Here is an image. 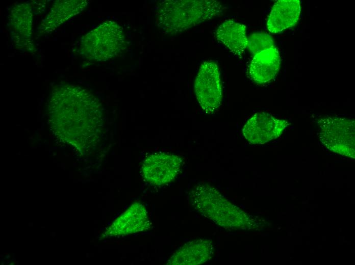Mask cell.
Masks as SVG:
<instances>
[{
    "instance_id": "1",
    "label": "cell",
    "mask_w": 355,
    "mask_h": 265,
    "mask_svg": "<svg viewBox=\"0 0 355 265\" xmlns=\"http://www.w3.org/2000/svg\"><path fill=\"white\" fill-rule=\"evenodd\" d=\"M225 7L215 0H165L156 11L159 27L169 34H177L221 16Z\"/></svg>"
},
{
    "instance_id": "2",
    "label": "cell",
    "mask_w": 355,
    "mask_h": 265,
    "mask_svg": "<svg viewBox=\"0 0 355 265\" xmlns=\"http://www.w3.org/2000/svg\"><path fill=\"white\" fill-rule=\"evenodd\" d=\"M189 199L195 210L222 227L240 228L247 222L245 214L214 187L198 185L190 192Z\"/></svg>"
},
{
    "instance_id": "3",
    "label": "cell",
    "mask_w": 355,
    "mask_h": 265,
    "mask_svg": "<svg viewBox=\"0 0 355 265\" xmlns=\"http://www.w3.org/2000/svg\"><path fill=\"white\" fill-rule=\"evenodd\" d=\"M123 45L122 28L114 21L107 20L82 37L80 49L85 58L104 61L116 56Z\"/></svg>"
},
{
    "instance_id": "4",
    "label": "cell",
    "mask_w": 355,
    "mask_h": 265,
    "mask_svg": "<svg viewBox=\"0 0 355 265\" xmlns=\"http://www.w3.org/2000/svg\"><path fill=\"white\" fill-rule=\"evenodd\" d=\"M218 65L212 61L204 62L200 67L194 83L197 100L202 110L213 114L220 107L222 89Z\"/></svg>"
},
{
    "instance_id": "5",
    "label": "cell",
    "mask_w": 355,
    "mask_h": 265,
    "mask_svg": "<svg viewBox=\"0 0 355 265\" xmlns=\"http://www.w3.org/2000/svg\"><path fill=\"white\" fill-rule=\"evenodd\" d=\"M319 139L329 149L344 154L354 152V121L347 118L327 117L320 120Z\"/></svg>"
},
{
    "instance_id": "6",
    "label": "cell",
    "mask_w": 355,
    "mask_h": 265,
    "mask_svg": "<svg viewBox=\"0 0 355 265\" xmlns=\"http://www.w3.org/2000/svg\"><path fill=\"white\" fill-rule=\"evenodd\" d=\"M182 165L178 155L165 152L148 155L143 160L141 172L147 182L162 185L173 180L179 174Z\"/></svg>"
},
{
    "instance_id": "7",
    "label": "cell",
    "mask_w": 355,
    "mask_h": 265,
    "mask_svg": "<svg viewBox=\"0 0 355 265\" xmlns=\"http://www.w3.org/2000/svg\"><path fill=\"white\" fill-rule=\"evenodd\" d=\"M289 124L286 120L261 112L253 115L244 125V138L254 144H262L278 137Z\"/></svg>"
},
{
    "instance_id": "8",
    "label": "cell",
    "mask_w": 355,
    "mask_h": 265,
    "mask_svg": "<svg viewBox=\"0 0 355 265\" xmlns=\"http://www.w3.org/2000/svg\"><path fill=\"white\" fill-rule=\"evenodd\" d=\"M32 22V9L29 3L18 4L11 9L9 17L11 39L16 48L30 53L35 51Z\"/></svg>"
},
{
    "instance_id": "9",
    "label": "cell",
    "mask_w": 355,
    "mask_h": 265,
    "mask_svg": "<svg viewBox=\"0 0 355 265\" xmlns=\"http://www.w3.org/2000/svg\"><path fill=\"white\" fill-rule=\"evenodd\" d=\"M150 222L145 207L140 203L135 202L108 229V236L126 235L147 230Z\"/></svg>"
},
{
    "instance_id": "10",
    "label": "cell",
    "mask_w": 355,
    "mask_h": 265,
    "mask_svg": "<svg viewBox=\"0 0 355 265\" xmlns=\"http://www.w3.org/2000/svg\"><path fill=\"white\" fill-rule=\"evenodd\" d=\"M89 4L86 0H58L37 28L40 33H50L70 18L80 13Z\"/></svg>"
},
{
    "instance_id": "11",
    "label": "cell",
    "mask_w": 355,
    "mask_h": 265,
    "mask_svg": "<svg viewBox=\"0 0 355 265\" xmlns=\"http://www.w3.org/2000/svg\"><path fill=\"white\" fill-rule=\"evenodd\" d=\"M213 242L198 239L187 242L179 247L172 255L167 264L195 265L209 260L214 254Z\"/></svg>"
},
{
    "instance_id": "12",
    "label": "cell",
    "mask_w": 355,
    "mask_h": 265,
    "mask_svg": "<svg viewBox=\"0 0 355 265\" xmlns=\"http://www.w3.org/2000/svg\"><path fill=\"white\" fill-rule=\"evenodd\" d=\"M281 64L277 48L274 47L253 56L248 67L250 78L258 84L270 82L276 75Z\"/></svg>"
},
{
    "instance_id": "13",
    "label": "cell",
    "mask_w": 355,
    "mask_h": 265,
    "mask_svg": "<svg viewBox=\"0 0 355 265\" xmlns=\"http://www.w3.org/2000/svg\"><path fill=\"white\" fill-rule=\"evenodd\" d=\"M301 11L299 0H280L273 5L268 16L267 29L272 33H279L295 25Z\"/></svg>"
},
{
    "instance_id": "14",
    "label": "cell",
    "mask_w": 355,
    "mask_h": 265,
    "mask_svg": "<svg viewBox=\"0 0 355 265\" xmlns=\"http://www.w3.org/2000/svg\"><path fill=\"white\" fill-rule=\"evenodd\" d=\"M246 26L232 20L221 24L216 32L218 41L236 55H241L247 47Z\"/></svg>"
},
{
    "instance_id": "15",
    "label": "cell",
    "mask_w": 355,
    "mask_h": 265,
    "mask_svg": "<svg viewBox=\"0 0 355 265\" xmlns=\"http://www.w3.org/2000/svg\"><path fill=\"white\" fill-rule=\"evenodd\" d=\"M247 39V48L253 56L264 50L275 47L273 39L266 33H253Z\"/></svg>"
}]
</instances>
